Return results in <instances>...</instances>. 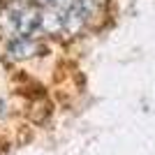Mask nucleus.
Segmentation results:
<instances>
[{"label":"nucleus","instance_id":"1","mask_svg":"<svg viewBox=\"0 0 155 155\" xmlns=\"http://www.w3.org/2000/svg\"><path fill=\"white\" fill-rule=\"evenodd\" d=\"M39 21H42V12H39L37 7H28L23 12H19V30L16 32L30 35V32L39 26Z\"/></svg>","mask_w":155,"mask_h":155},{"label":"nucleus","instance_id":"4","mask_svg":"<svg viewBox=\"0 0 155 155\" xmlns=\"http://www.w3.org/2000/svg\"><path fill=\"white\" fill-rule=\"evenodd\" d=\"M53 2H56V7H58L60 12H72V9H74V7L79 5V0H53Z\"/></svg>","mask_w":155,"mask_h":155},{"label":"nucleus","instance_id":"5","mask_svg":"<svg viewBox=\"0 0 155 155\" xmlns=\"http://www.w3.org/2000/svg\"><path fill=\"white\" fill-rule=\"evenodd\" d=\"M5 116V100H2V97H0V118Z\"/></svg>","mask_w":155,"mask_h":155},{"label":"nucleus","instance_id":"2","mask_svg":"<svg viewBox=\"0 0 155 155\" xmlns=\"http://www.w3.org/2000/svg\"><path fill=\"white\" fill-rule=\"evenodd\" d=\"M39 26L44 28L49 35H56V32L65 30V16L56 9H49V12H42V21H39Z\"/></svg>","mask_w":155,"mask_h":155},{"label":"nucleus","instance_id":"3","mask_svg":"<svg viewBox=\"0 0 155 155\" xmlns=\"http://www.w3.org/2000/svg\"><path fill=\"white\" fill-rule=\"evenodd\" d=\"M35 51H37V44L30 37H19L9 44V56H14V58H28Z\"/></svg>","mask_w":155,"mask_h":155}]
</instances>
